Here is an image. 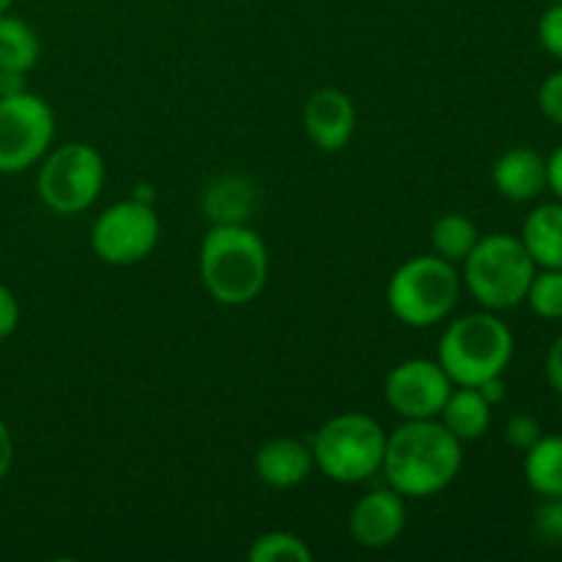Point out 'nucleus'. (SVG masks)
I'll return each instance as SVG.
<instances>
[{"label": "nucleus", "mask_w": 562, "mask_h": 562, "mask_svg": "<svg viewBox=\"0 0 562 562\" xmlns=\"http://www.w3.org/2000/svg\"><path fill=\"white\" fill-rule=\"evenodd\" d=\"M464 464L461 439L442 423L404 420L384 445L382 472L387 486L406 499H426L445 492L459 477Z\"/></svg>", "instance_id": "obj_1"}, {"label": "nucleus", "mask_w": 562, "mask_h": 562, "mask_svg": "<svg viewBox=\"0 0 562 562\" xmlns=\"http://www.w3.org/2000/svg\"><path fill=\"white\" fill-rule=\"evenodd\" d=\"M201 280L217 305L239 307L256 300L269 278V252L261 236L245 223L212 225L203 236Z\"/></svg>", "instance_id": "obj_2"}, {"label": "nucleus", "mask_w": 562, "mask_h": 562, "mask_svg": "<svg viewBox=\"0 0 562 562\" xmlns=\"http://www.w3.org/2000/svg\"><path fill=\"white\" fill-rule=\"evenodd\" d=\"M514 333L494 311L467 313L448 324L439 338V366L459 387H477L503 376L514 360Z\"/></svg>", "instance_id": "obj_3"}, {"label": "nucleus", "mask_w": 562, "mask_h": 562, "mask_svg": "<svg viewBox=\"0 0 562 562\" xmlns=\"http://www.w3.org/2000/svg\"><path fill=\"white\" fill-rule=\"evenodd\" d=\"M461 267V283L486 311L494 313L521 305L538 272L519 236L510 234L481 236Z\"/></svg>", "instance_id": "obj_4"}, {"label": "nucleus", "mask_w": 562, "mask_h": 562, "mask_svg": "<svg viewBox=\"0 0 562 562\" xmlns=\"http://www.w3.org/2000/svg\"><path fill=\"white\" fill-rule=\"evenodd\" d=\"M461 272L439 256H417L401 263L387 283V307L401 324L415 329L434 327L456 311Z\"/></svg>", "instance_id": "obj_5"}, {"label": "nucleus", "mask_w": 562, "mask_h": 562, "mask_svg": "<svg viewBox=\"0 0 562 562\" xmlns=\"http://www.w3.org/2000/svg\"><path fill=\"white\" fill-rule=\"evenodd\" d=\"M387 431L362 412H344L324 423L313 437V461L335 483L355 486L382 472Z\"/></svg>", "instance_id": "obj_6"}, {"label": "nucleus", "mask_w": 562, "mask_h": 562, "mask_svg": "<svg viewBox=\"0 0 562 562\" xmlns=\"http://www.w3.org/2000/svg\"><path fill=\"white\" fill-rule=\"evenodd\" d=\"M104 159L88 143H64L55 151L44 154L38 168V198L49 212L60 217H75L97 203L104 187Z\"/></svg>", "instance_id": "obj_7"}, {"label": "nucleus", "mask_w": 562, "mask_h": 562, "mask_svg": "<svg viewBox=\"0 0 562 562\" xmlns=\"http://www.w3.org/2000/svg\"><path fill=\"white\" fill-rule=\"evenodd\" d=\"M55 140V113L27 91L0 97V173L33 168Z\"/></svg>", "instance_id": "obj_8"}, {"label": "nucleus", "mask_w": 562, "mask_h": 562, "mask_svg": "<svg viewBox=\"0 0 562 562\" xmlns=\"http://www.w3.org/2000/svg\"><path fill=\"white\" fill-rule=\"evenodd\" d=\"M159 241V217L151 203L126 198L104 209L91 225V250L110 267H132L154 252Z\"/></svg>", "instance_id": "obj_9"}, {"label": "nucleus", "mask_w": 562, "mask_h": 562, "mask_svg": "<svg viewBox=\"0 0 562 562\" xmlns=\"http://www.w3.org/2000/svg\"><path fill=\"white\" fill-rule=\"evenodd\" d=\"M453 387L456 384L450 382L439 360L412 357V360L398 362L387 373L384 401L404 420H434L439 417Z\"/></svg>", "instance_id": "obj_10"}, {"label": "nucleus", "mask_w": 562, "mask_h": 562, "mask_svg": "<svg viewBox=\"0 0 562 562\" xmlns=\"http://www.w3.org/2000/svg\"><path fill=\"white\" fill-rule=\"evenodd\" d=\"M349 530L362 549L393 547L406 530V497L390 486L373 488L351 508Z\"/></svg>", "instance_id": "obj_11"}, {"label": "nucleus", "mask_w": 562, "mask_h": 562, "mask_svg": "<svg viewBox=\"0 0 562 562\" xmlns=\"http://www.w3.org/2000/svg\"><path fill=\"white\" fill-rule=\"evenodd\" d=\"M302 124H305L307 137L322 151H340L349 146L357 126V110L349 93L340 88H322L311 93L302 110Z\"/></svg>", "instance_id": "obj_12"}, {"label": "nucleus", "mask_w": 562, "mask_h": 562, "mask_svg": "<svg viewBox=\"0 0 562 562\" xmlns=\"http://www.w3.org/2000/svg\"><path fill=\"white\" fill-rule=\"evenodd\" d=\"M252 467H256V475L263 486L285 492V488L302 486L311 477L316 461H313V450L305 442L278 437L258 448Z\"/></svg>", "instance_id": "obj_13"}, {"label": "nucleus", "mask_w": 562, "mask_h": 562, "mask_svg": "<svg viewBox=\"0 0 562 562\" xmlns=\"http://www.w3.org/2000/svg\"><path fill=\"white\" fill-rule=\"evenodd\" d=\"M492 184L503 198L514 203L536 201L543 190H549L547 157L536 148H510L494 162Z\"/></svg>", "instance_id": "obj_14"}, {"label": "nucleus", "mask_w": 562, "mask_h": 562, "mask_svg": "<svg viewBox=\"0 0 562 562\" xmlns=\"http://www.w3.org/2000/svg\"><path fill=\"white\" fill-rule=\"evenodd\" d=\"M519 239L538 269H562V201L532 209Z\"/></svg>", "instance_id": "obj_15"}, {"label": "nucleus", "mask_w": 562, "mask_h": 562, "mask_svg": "<svg viewBox=\"0 0 562 562\" xmlns=\"http://www.w3.org/2000/svg\"><path fill=\"white\" fill-rule=\"evenodd\" d=\"M492 409L494 406L483 398L481 390L456 384L437 420L461 442H475L492 428Z\"/></svg>", "instance_id": "obj_16"}, {"label": "nucleus", "mask_w": 562, "mask_h": 562, "mask_svg": "<svg viewBox=\"0 0 562 562\" xmlns=\"http://www.w3.org/2000/svg\"><path fill=\"white\" fill-rule=\"evenodd\" d=\"M42 44L36 31L20 16H11L9 11L0 14V71L11 75H27L38 64Z\"/></svg>", "instance_id": "obj_17"}, {"label": "nucleus", "mask_w": 562, "mask_h": 562, "mask_svg": "<svg viewBox=\"0 0 562 562\" xmlns=\"http://www.w3.org/2000/svg\"><path fill=\"white\" fill-rule=\"evenodd\" d=\"M525 477L541 497H562V437H541L525 450Z\"/></svg>", "instance_id": "obj_18"}, {"label": "nucleus", "mask_w": 562, "mask_h": 562, "mask_svg": "<svg viewBox=\"0 0 562 562\" xmlns=\"http://www.w3.org/2000/svg\"><path fill=\"white\" fill-rule=\"evenodd\" d=\"M252 187L245 179H220L209 187L203 198V209L212 225H234L245 223L252 209Z\"/></svg>", "instance_id": "obj_19"}, {"label": "nucleus", "mask_w": 562, "mask_h": 562, "mask_svg": "<svg viewBox=\"0 0 562 562\" xmlns=\"http://www.w3.org/2000/svg\"><path fill=\"white\" fill-rule=\"evenodd\" d=\"M477 239H481L477 225L472 223L470 217H464V214H442V217L431 225L434 256L445 258V261L456 263V267L470 256L472 247L477 245Z\"/></svg>", "instance_id": "obj_20"}, {"label": "nucleus", "mask_w": 562, "mask_h": 562, "mask_svg": "<svg viewBox=\"0 0 562 562\" xmlns=\"http://www.w3.org/2000/svg\"><path fill=\"white\" fill-rule=\"evenodd\" d=\"M250 562H313V552L300 536L285 530H272L258 536L247 549Z\"/></svg>", "instance_id": "obj_21"}, {"label": "nucleus", "mask_w": 562, "mask_h": 562, "mask_svg": "<svg viewBox=\"0 0 562 562\" xmlns=\"http://www.w3.org/2000/svg\"><path fill=\"white\" fill-rule=\"evenodd\" d=\"M525 302L536 316L547 318V322L562 318V269H538Z\"/></svg>", "instance_id": "obj_22"}, {"label": "nucleus", "mask_w": 562, "mask_h": 562, "mask_svg": "<svg viewBox=\"0 0 562 562\" xmlns=\"http://www.w3.org/2000/svg\"><path fill=\"white\" fill-rule=\"evenodd\" d=\"M536 532L549 547H562V497H543L536 510Z\"/></svg>", "instance_id": "obj_23"}, {"label": "nucleus", "mask_w": 562, "mask_h": 562, "mask_svg": "<svg viewBox=\"0 0 562 562\" xmlns=\"http://www.w3.org/2000/svg\"><path fill=\"white\" fill-rule=\"evenodd\" d=\"M541 437H543L541 423H538L532 415H525V412H519V415H514L508 423H505V439H508L510 448L521 450V453L530 450Z\"/></svg>", "instance_id": "obj_24"}, {"label": "nucleus", "mask_w": 562, "mask_h": 562, "mask_svg": "<svg viewBox=\"0 0 562 562\" xmlns=\"http://www.w3.org/2000/svg\"><path fill=\"white\" fill-rule=\"evenodd\" d=\"M538 38L549 55L562 60V3H549L538 22Z\"/></svg>", "instance_id": "obj_25"}, {"label": "nucleus", "mask_w": 562, "mask_h": 562, "mask_svg": "<svg viewBox=\"0 0 562 562\" xmlns=\"http://www.w3.org/2000/svg\"><path fill=\"white\" fill-rule=\"evenodd\" d=\"M538 108L552 124L562 126V69L552 71L538 88Z\"/></svg>", "instance_id": "obj_26"}, {"label": "nucleus", "mask_w": 562, "mask_h": 562, "mask_svg": "<svg viewBox=\"0 0 562 562\" xmlns=\"http://www.w3.org/2000/svg\"><path fill=\"white\" fill-rule=\"evenodd\" d=\"M16 324H20V305H16V296L0 283V340L14 335Z\"/></svg>", "instance_id": "obj_27"}, {"label": "nucleus", "mask_w": 562, "mask_h": 562, "mask_svg": "<svg viewBox=\"0 0 562 562\" xmlns=\"http://www.w3.org/2000/svg\"><path fill=\"white\" fill-rule=\"evenodd\" d=\"M543 368H547V382H549V387H552L554 393L562 395V335H560L558 340H554L552 349H549L547 362H543Z\"/></svg>", "instance_id": "obj_28"}, {"label": "nucleus", "mask_w": 562, "mask_h": 562, "mask_svg": "<svg viewBox=\"0 0 562 562\" xmlns=\"http://www.w3.org/2000/svg\"><path fill=\"white\" fill-rule=\"evenodd\" d=\"M547 179H549V190L558 195V201H562V146L554 148V151L547 157Z\"/></svg>", "instance_id": "obj_29"}, {"label": "nucleus", "mask_w": 562, "mask_h": 562, "mask_svg": "<svg viewBox=\"0 0 562 562\" xmlns=\"http://www.w3.org/2000/svg\"><path fill=\"white\" fill-rule=\"evenodd\" d=\"M11 464H14V439H11L9 426L0 420V481L9 475Z\"/></svg>", "instance_id": "obj_30"}, {"label": "nucleus", "mask_w": 562, "mask_h": 562, "mask_svg": "<svg viewBox=\"0 0 562 562\" xmlns=\"http://www.w3.org/2000/svg\"><path fill=\"white\" fill-rule=\"evenodd\" d=\"M477 390H481V395L492 406L503 404V401H505V382H503V376L486 379V382H483V384H477Z\"/></svg>", "instance_id": "obj_31"}, {"label": "nucleus", "mask_w": 562, "mask_h": 562, "mask_svg": "<svg viewBox=\"0 0 562 562\" xmlns=\"http://www.w3.org/2000/svg\"><path fill=\"white\" fill-rule=\"evenodd\" d=\"M11 3H14V0H0V14H5V11L11 9Z\"/></svg>", "instance_id": "obj_32"}, {"label": "nucleus", "mask_w": 562, "mask_h": 562, "mask_svg": "<svg viewBox=\"0 0 562 562\" xmlns=\"http://www.w3.org/2000/svg\"><path fill=\"white\" fill-rule=\"evenodd\" d=\"M547 3H562V0H547Z\"/></svg>", "instance_id": "obj_33"}]
</instances>
